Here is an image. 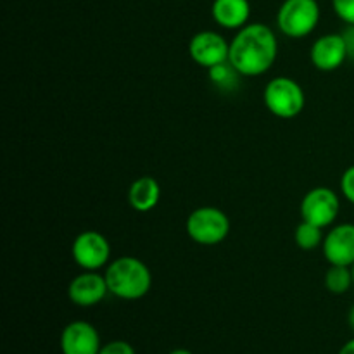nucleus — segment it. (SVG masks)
Wrapping results in <instances>:
<instances>
[{
    "mask_svg": "<svg viewBox=\"0 0 354 354\" xmlns=\"http://www.w3.org/2000/svg\"><path fill=\"white\" fill-rule=\"evenodd\" d=\"M109 292L106 277L97 272H83L71 280L68 287V296L73 304L82 308L95 306L102 303Z\"/></svg>",
    "mask_w": 354,
    "mask_h": 354,
    "instance_id": "obj_12",
    "label": "nucleus"
},
{
    "mask_svg": "<svg viewBox=\"0 0 354 354\" xmlns=\"http://www.w3.org/2000/svg\"><path fill=\"white\" fill-rule=\"evenodd\" d=\"M102 349L99 330L85 320H75L61 334L62 354H99Z\"/></svg>",
    "mask_w": 354,
    "mask_h": 354,
    "instance_id": "obj_9",
    "label": "nucleus"
},
{
    "mask_svg": "<svg viewBox=\"0 0 354 354\" xmlns=\"http://www.w3.org/2000/svg\"><path fill=\"white\" fill-rule=\"evenodd\" d=\"M211 14L225 30H241L251 17V3L249 0H214Z\"/></svg>",
    "mask_w": 354,
    "mask_h": 354,
    "instance_id": "obj_13",
    "label": "nucleus"
},
{
    "mask_svg": "<svg viewBox=\"0 0 354 354\" xmlns=\"http://www.w3.org/2000/svg\"><path fill=\"white\" fill-rule=\"evenodd\" d=\"M73 259L85 272H97L111 259V244L100 232L86 230L75 239L71 248Z\"/></svg>",
    "mask_w": 354,
    "mask_h": 354,
    "instance_id": "obj_7",
    "label": "nucleus"
},
{
    "mask_svg": "<svg viewBox=\"0 0 354 354\" xmlns=\"http://www.w3.org/2000/svg\"><path fill=\"white\" fill-rule=\"evenodd\" d=\"M189 54L194 62L209 69L230 57V44L216 31L204 30L194 35L189 41Z\"/></svg>",
    "mask_w": 354,
    "mask_h": 354,
    "instance_id": "obj_8",
    "label": "nucleus"
},
{
    "mask_svg": "<svg viewBox=\"0 0 354 354\" xmlns=\"http://www.w3.org/2000/svg\"><path fill=\"white\" fill-rule=\"evenodd\" d=\"M207 75H209L211 83L216 86L221 92H234L241 85V73L234 68L230 61H225L221 64L213 66V68L207 69Z\"/></svg>",
    "mask_w": 354,
    "mask_h": 354,
    "instance_id": "obj_15",
    "label": "nucleus"
},
{
    "mask_svg": "<svg viewBox=\"0 0 354 354\" xmlns=\"http://www.w3.org/2000/svg\"><path fill=\"white\" fill-rule=\"evenodd\" d=\"M187 235L201 245H216L230 234V220L213 206L197 207L187 218Z\"/></svg>",
    "mask_w": 354,
    "mask_h": 354,
    "instance_id": "obj_5",
    "label": "nucleus"
},
{
    "mask_svg": "<svg viewBox=\"0 0 354 354\" xmlns=\"http://www.w3.org/2000/svg\"><path fill=\"white\" fill-rule=\"evenodd\" d=\"M335 14L346 24H354V0H332Z\"/></svg>",
    "mask_w": 354,
    "mask_h": 354,
    "instance_id": "obj_18",
    "label": "nucleus"
},
{
    "mask_svg": "<svg viewBox=\"0 0 354 354\" xmlns=\"http://www.w3.org/2000/svg\"><path fill=\"white\" fill-rule=\"evenodd\" d=\"M263 99L270 113L282 120H292L299 116L306 104L303 86L289 76H277L270 80L265 86Z\"/></svg>",
    "mask_w": 354,
    "mask_h": 354,
    "instance_id": "obj_3",
    "label": "nucleus"
},
{
    "mask_svg": "<svg viewBox=\"0 0 354 354\" xmlns=\"http://www.w3.org/2000/svg\"><path fill=\"white\" fill-rule=\"evenodd\" d=\"M311 62L320 71H335L341 68L348 59V47L342 33H327L322 35L310 50Z\"/></svg>",
    "mask_w": 354,
    "mask_h": 354,
    "instance_id": "obj_10",
    "label": "nucleus"
},
{
    "mask_svg": "<svg viewBox=\"0 0 354 354\" xmlns=\"http://www.w3.org/2000/svg\"><path fill=\"white\" fill-rule=\"evenodd\" d=\"M168 354H194V353L189 351V349H185V348H178V349H173V351H169Z\"/></svg>",
    "mask_w": 354,
    "mask_h": 354,
    "instance_id": "obj_24",
    "label": "nucleus"
},
{
    "mask_svg": "<svg viewBox=\"0 0 354 354\" xmlns=\"http://www.w3.org/2000/svg\"><path fill=\"white\" fill-rule=\"evenodd\" d=\"M351 272H353V282H354V265L351 266Z\"/></svg>",
    "mask_w": 354,
    "mask_h": 354,
    "instance_id": "obj_25",
    "label": "nucleus"
},
{
    "mask_svg": "<svg viewBox=\"0 0 354 354\" xmlns=\"http://www.w3.org/2000/svg\"><path fill=\"white\" fill-rule=\"evenodd\" d=\"M99 354H137L133 346L127 341H113L102 346Z\"/></svg>",
    "mask_w": 354,
    "mask_h": 354,
    "instance_id": "obj_20",
    "label": "nucleus"
},
{
    "mask_svg": "<svg viewBox=\"0 0 354 354\" xmlns=\"http://www.w3.org/2000/svg\"><path fill=\"white\" fill-rule=\"evenodd\" d=\"M339 354H354V339L346 342V344L339 349Z\"/></svg>",
    "mask_w": 354,
    "mask_h": 354,
    "instance_id": "obj_22",
    "label": "nucleus"
},
{
    "mask_svg": "<svg viewBox=\"0 0 354 354\" xmlns=\"http://www.w3.org/2000/svg\"><path fill=\"white\" fill-rule=\"evenodd\" d=\"M324 256L328 265H354V223H342L332 228L324 239Z\"/></svg>",
    "mask_w": 354,
    "mask_h": 354,
    "instance_id": "obj_11",
    "label": "nucleus"
},
{
    "mask_svg": "<svg viewBox=\"0 0 354 354\" xmlns=\"http://www.w3.org/2000/svg\"><path fill=\"white\" fill-rule=\"evenodd\" d=\"M159 197H161V189L152 176H140L131 183L128 190V203L138 213L154 209L159 203Z\"/></svg>",
    "mask_w": 354,
    "mask_h": 354,
    "instance_id": "obj_14",
    "label": "nucleus"
},
{
    "mask_svg": "<svg viewBox=\"0 0 354 354\" xmlns=\"http://www.w3.org/2000/svg\"><path fill=\"white\" fill-rule=\"evenodd\" d=\"M324 228L317 227V225L310 223V221H301L296 228V234H294V239H296L297 248L303 249V251H315L318 245L324 244Z\"/></svg>",
    "mask_w": 354,
    "mask_h": 354,
    "instance_id": "obj_17",
    "label": "nucleus"
},
{
    "mask_svg": "<svg viewBox=\"0 0 354 354\" xmlns=\"http://www.w3.org/2000/svg\"><path fill=\"white\" fill-rule=\"evenodd\" d=\"M279 55V40L270 26L249 23L230 41L228 61L242 76H261L272 69Z\"/></svg>",
    "mask_w": 354,
    "mask_h": 354,
    "instance_id": "obj_1",
    "label": "nucleus"
},
{
    "mask_svg": "<svg viewBox=\"0 0 354 354\" xmlns=\"http://www.w3.org/2000/svg\"><path fill=\"white\" fill-rule=\"evenodd\" d=\"M348 324L349 327H351V330L354 332V306L349 310V315H348Z\"/></svg>",
    "mask_w": 354,
    "mask_h": 354,
    "instance_id": "obj_23",
    "label": "nucleus"
},
{
    "mask_svg": "<svg viewBox=\"0 0 354 354\" xmlns=\"http://www.w3.org/2000/svg\"><path fill=\"white\" fill-rule=\"evenodd\" d=\"M353 282V272L351 266H341V265H330V268L325 273V287L328 292L332 294H346Z\"/></svg>",
    "mask_w": 354,
    "mask_h": 354,
    "instance_id": "obj_16",
    "label": "nucleus"
},
{
    "mask_svg": "<svg viewBox=\"0 0 354 354\" xmlns=\"http://www.w3.org/2000/svg\"><path fill=\"white\" fill-rule=\"evenodd\" d=\"M106 282L109 292L123 301H137L147 296L152 287V273L142 259L121 256L107 265Z\"/></svg>",
    "mask_w": 354,
    "mask_h": 354,
    "instance_id": "obj_2",
    "label": "nucleus"
},
{
    "mask_svg": "<svg viewBox=\"0 0 354 354\" xmlns=\"http://www.w3.org/2000/svg\"><path fill=\"white\" fill-rule=\"evenodd\" d=\"M320 16L317 0H283L277 12V26L286 37L304 38L313 33Z\"/></svg>",
    "mask_w": 354,
    "mask_h": 354,
    "instance_id": "obj_4",
    "label": "nucleus"
},
{
    "mask_svg": "<svg viewBox=\"0 0 354 354\" xmlns=\"http://www.w3.org/2000/svg\"><path fill=\"white\" fill-rule=\"evenodd\" d=\"M348 47V59H354V24H348V28L342 33Z\"/></svg>",
    "mask_w": 354,
    "mask_h": 354,
    "instance_id": "obj_21",
    "label": "nucleus"
},
{
    "mask_svg": "<svg viewBox=\"0 0 354 354\" xmlns=\"http://www.w3.org/2000/svg\"><path fill=\"white\" fill-rule=\"evenodd\" d=\"M339 211L337 194L328 187H315L301 201V218L320 228L330 227L337 220Z\"/></svg>",
    "mask_w": 354,
    "mask_h": 354,
    "instance_id": "obj_6",
    "label": "nucleus"
},
{
    "mask_svg": "<svg viewBox=\"0 0 354 354\" xmlns=\"http://www.w3.org/2000/svg\"><path fill=\"white\" fill-rule=\"evenodd\" d=\"M341 190L346 199L354 204V165L349 166L341 176Z\"/></svg>",
    "mask_w": 354,
    "mask_h": 354,
    "instance_id": "obj_19",
    "label": "nucleus"
}]
</instances>
